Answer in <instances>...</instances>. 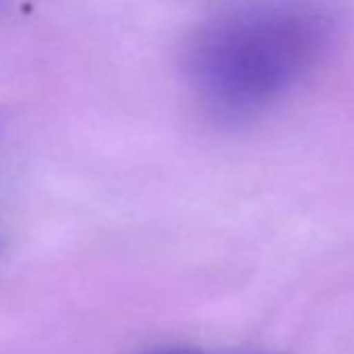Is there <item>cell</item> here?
Masks as SVG:
<instances>
[{"instance_id":"6da1fadb","label":"cell","mask_w":354,"mask_h":354,"mask_svg":"<svg viewBox=\"0 0 354 354\" xmlns=\"http://www.w3.org/2000/svg\"><path fill=\"white\" fill-rule=\"evenodd\" d=\"M329 42L331 26L315 11L288 5L238 9L190 40L186 77L215 119L246 123L300 86Z\"/></svg>"},{"instance_id":"7a4b0ae2","label":"cell","mask_w":354,"mask_h":354,"mask_svg":"<svg viewBox=\"0 0 354 354\" xmlns=\"http://www.w3.org/2000/svg\"><path fill=\"white\" fill-rule=\"evenodd\" d=\"M138 354H211V352H201V350H190V348H158V350H146Z\"/></svg>"}]
</instances>
